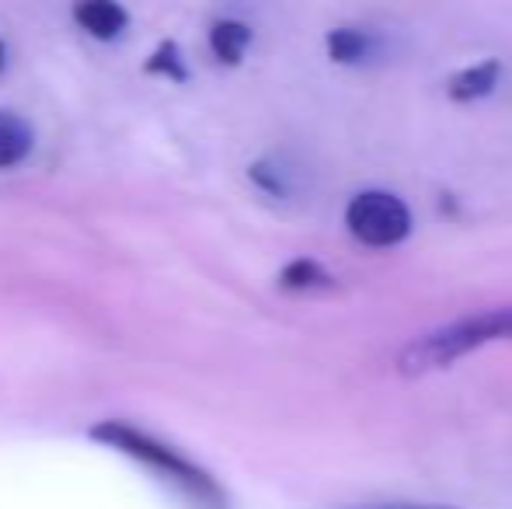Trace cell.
I'll return each instance as SVG.
<instances>
[{
	"label": "cell",
	"mask_w": 512,
	"mask_h": 509,
	"mask_svg": "<svg viewBox=\"0 0 512 509\" xmlns=\"http://www.w3.org/2000/svg\"><path fill=\"white\" fill-rule=\"evenodd\" d=\"M4 56H7L4 53V42H0V70H4Z\"/></svg>",
	"instance_id": "obj_13"
},
{
	"label": "cell",
	"mask_w": 512,
	"mask_h": 509,
	"mask_svg": "<svg viewBox=\"0 0 512 509\" xmlns=\"http://www.w3.org/2000/svg\"><path fill=\"white\" fill-rule=\"evenodd\" d=\"M74 25L91 39L112 42L129 28V11L119 0H74Z\"/></svg>",
	"instance_id": "obj_4"
},
{
	"label": "cell",
	"mask_w": 512,
	"mask_h": 509,
	"mask_svg": "<svg viewBox=\"0 0 512 509\" xmlns=\"http://www.w3.org/2000/svg\"><path fill=\"white\" fill-rule=\"evenodd\" d=\"M147 74L168 77V81H175V84H182L185 77H189L185 60H182V53H178L175 42H161V46L154 49V56L147 60Z\"/></svg>",
	"instance_id": "obj_10"
},
{
	"label": "cell",
	"mask_w": 512,
	"mask_h": 509,
	"mask_svg": "<svg viewBox=\"0 0 512 509\" xmlns=\"http://www.w3.org/2000/svg\"><path fill=\"white\" fill-rule=\"evenodd\" d=\"M91 440L105 443L108 450H119L122 457L136 461L140 468H147L150 475L161 478L168 489H175L192 509H230L227 492L220 489L213 475L206 468H199L196 461L175 450L171 443L157 440L147 429H136L126 419H105L91 429Z\"/></svg>",
	"instance_id": "obj_1"
},
{
	"label": "cell",
	"mask_w": 512,
	"mask_h": 509,
	"mask_svg": "<svg viewBox=\"0 0 512 509\" xmlns=\"http://www.w3.org/2000/svg\"><path fill=\"white\" fill-rule=\"evenodd\" d=\"M251 39H255V32H251L244 21H234V18H223L209 28V49H213V56L223 67H237V63L244 60V53H248Z\"/></svg>",
	"instance_id": "obj_6"
},
{
	"label": "cell",
	"mask_w": 512,
	"mask_h": 509,
	"mask_svg": "<svg viewBox=\"0 0 512 509\" xmlns=\"http://www.w3.org/2000/svg\"><path fill=\"white\" fill-rule=\"evenodd\" d=\"M35 147V136L28 123L14 112H0V171L18 168Z\"/></svg>",
	"instance_id": "obj_7"
},
{
	"label": "cell",
	"mask_w": 512,
	"mask_h": 509,
	"mask_svg": "<svg viewBox=\"0 0 512 509\" xmlns=\"http://www.w3.org/2000/svg\"><path fill=\"white\" fill-rule=\"evenodd\" d=\"M363 509H453V506H405V503H391V506H363Z\"/></svg>",
	"instance_id": "obj_12"
},
{
	"label": "cell",
	"mask_w": 512,
	"mask_h": 509,
	"mask_svg": "<svg viewBox=\"0 0 512 509\" xmlns=\"http://www.w3.org/2000/svg\"><path fill=\"white\" fill-rule=\"evenodd\" d=\"M251 182H255L258 189L269 192V196H286V192H290V185H286L283 171H279L272 161H258V164H251Z\"/></svg>",
	"instance_id": "obj_11"
},
{
	"label": "cell",
	"mask_w": 512,
	"mask_h": 509,
	"mask_svg": "<svg viewBox=\"0 0 512 509\" xmlns=\"http://www.w3.org/2000/svg\"><path fill=\"white\" fill-rule=\"evenodd\" d=\"M373 53V39L363 28H335L328 32V56L335 63H363Z\"/></svg>",
	"instance_id": "obj_8"
},
{
	"label": "cell",
	"mask_w": 512,
	"mask_h": 509,
	"mask_svg": "<svg viewBox=\"0 0 512 509\" xmlns=\"http://www.w3.org/2000/svg\"><path fill=\"white\" fill-rule=\"evenodd\" d=\"M279 286H283V290H293V293L324 290V286H331V276L314 262V258H297V262H290L283 272H279Z\"/></svg>",
	"instance_id": "obj_9"
},
{
	"label": "cell",
	"mask_w": 512,
	"mask_h": 509,
	"mask_svg": "<svg viewBox=\"0 0 512 509\" xmlns=\"http://www.w3.org/2000/svg\"><path fill=\"white\" fill-rule=\"evenodd\" d=\"M345 227L366 248H394L411 234V210L394 192H359L345 210Z\"/></svg>",
	"instance_id": "obj_3"
},
{
	"label": "cell",
	"mask_w": 512,
	"mask_h": 509,
	"mask_svg": "<svg viewBox=\"0 0 512 509\" xmlns=\"http://www.w3.org/2000/svg\"><path fill=\"white\" fill-rule=\"evenodd\" d=\"M495 339H512V307L471 314V318L422 335L401 353V370L405 374H425V370L450 367L453 360H460V356L474 353V349L488 346Z\"/></svg>",
	"instance_id": "obj_2"
},
{
	"label": "cell",
	"mask_w": 512,
	"mask_h": 509,
	"mask_svg": "<svg viewBox=\"0 0 512 509\" xmlns=\"http://www.w3.org/2000/svg\"><path fill=\"white\" fill-rule=\"evenodd\" d=\"M499 77H502L499 60H481V63H474V67L453 74L450 84H446V91H450L453 102H478V98L492 95Z\"/></svg>",
	"instance_id": "obj_5"
}]
</instances>
